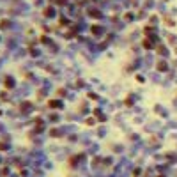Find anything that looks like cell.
<instances>
[{"instance_id":"6da1fadb","label":"cell","mask_w":177,"mask_h":177,"mask_svg":"<svg viewBox=\"0 0 177 177\" xmlns=\"http://www.w3.org/2000/svg\"><path fill=\"white\" fill-rule=\"evenodd\" d=\"M144 46H145V48H152L154 44H152V43H151L149 39H145V41H144Z\"/></svg>"},{"instance_id":"7a4b0ae2","label":"cell","mask_w":177,"mask_h":177,"mask_svg":"<svg viewBox=\"0 0 177 177\" xmlns=\"http://www.w3.org/2000/svg\"><path fill=\"white\" fill-rule=\"evenodd\" d=\"M158 69H159V71H165V69H166V64H165V62H159V64H158Z\"/></svg>"},{"instance_id":"3957f363","label":"cell","mask_w":177,"mask_h":177,"mask_svg":"<svg viewBox=\"0 0 177 177\" xmlns=\"http://www.w3.org/2000/svg\"><path fill=\"white\" fill-rule=\"evenodd\" d=\"M90 16H94V18H99L101 14H99V11H90Z\"/></svg>"},{"instance_id":"277c9868","label":"cell","mask_w":177,"mask_h":177,"mask_svg":"<svg viewBox=\"0 0 177 177\" xmlns=\"http://www.w3.org/2000/svg\"><path fill=\"white\" fill-rule=\"evenodd\" d=\"M58 105H60V103H58V101H50V106H53V108H57Z\"/></svg>"},{"instance_id":"5b68a950","label":"cell","mask_w":177,"mask_h":177,"mask_svg":"<svg viewBox=\"0 0 177 177\" xmlns=\"http://www.w3.org/2000/svg\"><path fill=\"white\" fill-rule=\"evenodd\" d=\"M90 30H92V32H94L96 35H98V34L101 32V30H99V27H92V28H90Z\"/></svg>"}]
</instances>
